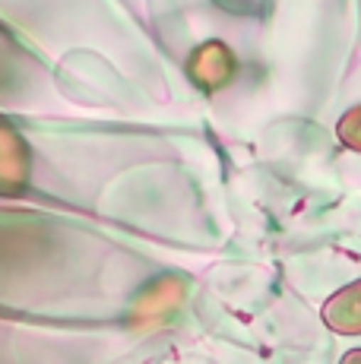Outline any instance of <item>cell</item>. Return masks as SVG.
Returning a JSON list of instances; mask_svg holds the SVG:
<instances>
[{
    "label": "cell",
    "instance_id": "3957f363",
    "mask_svg": "<svg viewBox=\"0 0 361 364\" xmlns=\"http://www.w3.org/2000/svg\"><path fill=\"white\" fill-rule=\"evenodd\" d=\"M345 361H361V352H349L345 355Z\"/></svg>",
    "mask_w": 361,
    "mask_h": 364
},
{
    "label": "cell",
    "instance_id": "7a4b0ae2",
    "mask_svg": "<svg viewBox=\"0 0 361 364\" xmlns=\"http://www.w3.org/2000/svg\"><path fill=\"white\" fill-rule=\"evenodd\" d=\"M339 139H343L349 149L361 152V105H358V108H352L349 114L339 121Z\"/></svg>",
    "mask_w": 361,
    "mask_h": 364
},
{
    "label": "cell",
    "instance_id": "6da1fadb",
    "mask_svg": "<svg viewBox=\"0 0 361 364\" xmlns=\"http://www.w3.org/2000/svg\"><path fill=\"white\" fill-rule=\"evenodd\" d=\"M323 320L330 330L343 336H361V279L336 291L323 307Z\"/></svg>",
    "mask_w": 361,
    "mask_h": 364
}]
</instances>
